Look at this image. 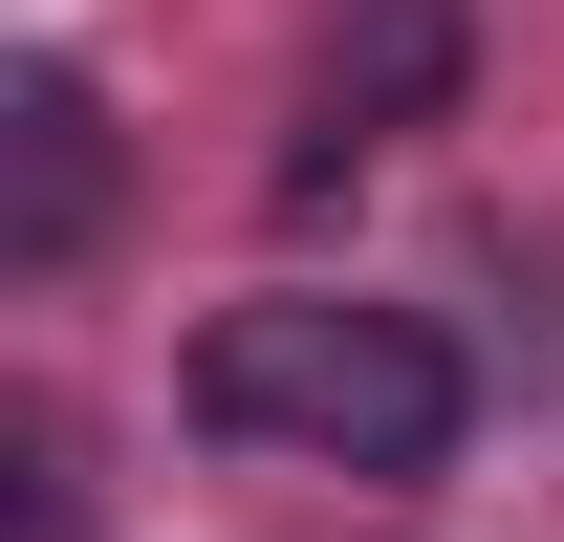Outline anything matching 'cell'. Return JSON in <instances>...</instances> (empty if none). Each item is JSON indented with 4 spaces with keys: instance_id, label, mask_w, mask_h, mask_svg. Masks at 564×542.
<instances>
[{
    "instance_id": "1",
    "label": "cell",
    "mask_w": 564,
    "mask_h": 542,
    "mask_svg": "<svg viewBox=\"0 0 564 542\" xmlns=\"http://www.w3.org/2000/svg\"><path fill=\"white\" fill-rule=\"evenodd\" d=\"M196 412L261 434V456H326V477H434L478 391H456V347H434L413 304L282 282V304H217V326H196Z\"/></svg>"
},
{
    "instance_id": "2",
    "label": "cell",
    "mask_w": 564,
    "mask_h": 542,
    "mask_svg": "<svg viewBox=\"0 0 564 542\" xmlns=\"http://www.w3.org/2000/svg\"><path fill=\"white\" fill-rule=\"evenodd\" d=\"M109 239V109L87 66H0V282H66Z\"/></svg>"
},
{
    "instance_id": "3",
    "label": "cell",
    "mask_w": 564,
    "mask_h": 542,
    "mask_svg": "<svg viewBox=\"0 0 564 542\" xmlns=\"http://www.w3.org/2000/svg\"><path fill=\"white\" fill-rule=\"evenodd\" d=\"M456 87H478V22H456V0H348V22H326V131H434V109H456Z\"/></svg>"
},
{
    "instance_id": "4",
    "label": "cell",
    "mask_w": 564,
    "mask_h": 542,
    "mask_svg": "<svg viewBox=\"0 0 564 542\" xmlns=\"http://www.w3.org/2000/svg\"><path fill=\"white\" fill-rule=\"evenodd\" d=\"M22 542H87V499H66V434H22Z\"/></svg>"
}]
</instances>
